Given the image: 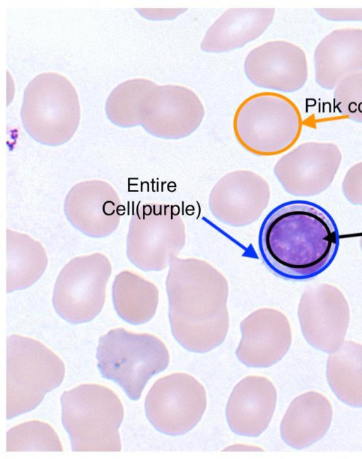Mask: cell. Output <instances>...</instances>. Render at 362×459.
Wrapping results in <instances>:
<instances>
[{"label":"cell","instance_id":"1","mask_svg":"<svg viewBox=\"0 0 362 459\" xmlns=\"http://www.w3.org/2000/svg\"><path fill=\"white\" fill-rule=\"evenodd\" d=\"M173 336L187 351L206 353L221 345L229 327L228 283L206 261L176 257L166 278Z\"/></svg>","mask_w":362,"mask_h":459},{"label":"cell","instance_id":"2","mask_svg":"<svg viewBox=\"0 0 362 459\" xmlns=\"http://www.w3.org/2000/svg\"><path fill=\"white\" fill-rule=\"evenodd\" d=\"M259 246L267 266L293 280L314 277L329 266L339 246L337 225L322 207L304 200L274 209L260 230Z\"/></svg>","mask_w":362,"mask_h":459},{"label":"cell","instance_id":"3","mask_svg":"<svg viewBox=\"0 0 362 459\" xmlns=\"http://www.w3.org/2000/svg\"><path fill=\"white\" fill-rule=\"evenodd\" d=\"M62 421L71 450L120 451L118 431L124 409L117 395L105 386L82 384L61 396Z\"/></svg>","mask_w":362,"mask_h":459},{"label":"cell","instance_id":"4","mask_svg":"<svg viewBox=\"0 0 362 459\" xmlns=\"http://www.w3.org/2000/svg\"><path fill=\"white\" fill-rule=\"evenodd\" d=\"M235 137L250 153L275 156L298 141L303 119L297 106L288 97L269 91L256 93L237 108L233 120Z\"/></svg>","mask_w":362,"mask_h":459},{"label":"cell","instance_id":"5","mask_svg":"<svg viewBox=\"0 0 362 459\" xmlns=\"http://www.w3.org/2000/svg\"><path fill=\"white\" fill-rule=\"evenodd\" d=\"M65 366L40 341L18 334L6 339V419L32 411L63 381Z\"/></svg>","mask_w":362,"mask_h":459},{"label":"cell","instance_id":"6","mask_svg":"<svg viewBox=\"0 0 362 459\" xmlns=\"http://www.w3.org/2000/svg\"><path fill=\"white\" fill-rule=\"evenodd\" d=\"M96 358L102 376L119 385L132 400L139 399L149 379L164 370L170 359L159 338L122 327L100 337Z\"/></svg>","mask_w":362,"mask_h":459},{"label":"cell","instance_id":"7","mask_svg":"<svg viewBox=\"0 0 362 459\" xmlns=\"http://www.w3.org/2000/svg\"><path fill=\"white\" fill-rule=\"evenodd\" d=\"M80 104L74 86L55 72L42 73L28 84L21 110L22 124L35 141L47 146L68 142L80 121Z\"/></svg>","mask_w":362,"mask_h":459},{"label":"cell","instance_id":"8","mask_svg":"<svg viewBox=\"0 0 362 459\" xmlns=\"http://www.w3.org/2000/svg\"><path fill=\"white\" fill-rule=\"evenodd\" d=\"M186 242L182 215L171 205L139 204L127 236V256L144 271H160L177 257Z\"/></svg>","mask_w":362,"mask_h":459},{"label":"cell","instance_id":"9","mask_svg":"<svg viewBox=\"0 0 362 459\" xmlns=\"http://www.w3.org/2000/svg\"><path fill=\"white\" fill-rule=\"evenodd\" d=\"M111 273L112 264L102 253L71 259L54 283L52 304L55 312L73 324L93 320L103 307Z\"/></svg>","mask_w":362,"mask_h":459},{"label":"cell","instance_id":"10","mask_svg":"<svg viewBox=\"0 0 362 459\" xmlns=\"http://www.w3.org/2000/svg\"><path fill=\"white\" fill-rule=\"evenodd\" d=\"M206 407L204 387L192 376L175 373L158 379L145 400L146 416L158 431L184 434L200 421Z\"/></svg>","mask_w":362,"mask_h":459},{"label":"cell","instance_id":"11","mask_svg":"<svg viewBox=\"0 0 362 459\" xmlns=\"http://www.w3.org/2000/svg\"><path fill=\"white\" fill-rule=\"evenodd\" d=\"M341 159V150L334 142H305L281 157L274 173L286 193L312 197L331 186Z\"/></svg>","mask_w":362,"mask_h":459},{"label":"cell","instance_id":"12","mask_svg":"<svg viewBox=\"0 0 362 459\" xmlns=\"http://www.w3.org/2000/svg\"><path fill=\"white\" fill-rule=\"evenodd\" d=\"M298 315L305 339L315 348L330 353L344 342L350 310L345 296L335 285L320 283L306 288Z\"/></svg>","mask_w":362,"mask_h":459},{"label":"cell","instance_id":"13","mask_svg":"<svg viewBox=\"0 0 362 459\" xmlns=\"http://www.w3.org/2000/svg\"><path fill=\"white\" fill-rule=\"evenodd\" d=\"M204 115V107L192 90L156 84L143 103L141 125L154 137L180 140L196 131Z\"/></svg>","mask_w":362,"mask_h":459},{"label":"cell","instance_id":"14","mask_svg":"<svg viewBox=\"0 0 362 459\" xmlns=\"http://www.w3.org/2000/svg\"><path fill=\"white\" fill-rule=\"evenodd\" d=\"M270 186L260 174L247 169L230 171L214 185L208 205L219 222L234 227L249 225L269 203Z\"/></svg>","mask_w":362,"mask_h":459},{"label":"cell","instance_id":"15","mask_svg":"<svg viewBox=\"0 0 362 459\" xmlns=\"http://www.w3.org/2000/svg\"><path fill=\"white\" fill-rule=\"evenodd\" d=\"M244 72L256 86L284 93L300 90L308 77L305 52L285 40L267 42L250 50L244 62Z\"/></svg>","mask_w":362,"mask_h":459},{"label":"cell","instance_id":"16","mask_svg":"<svg viewBox=\"0 0 362 459\" xmlns=\"http://www.w3.org/2000/svg\"><path fill=\"white\" fill-rule=\"evenodd\" d=\"M122 204L116 190L103 180L75 184L66 196L64 211L70 224L83 234L103 238L118 227Z\"/></svg>","mask_w":362,"mask_h":459},{"label":"cell","instance_id":"17","mask_svg":"<svg viewBox=\"0 0 362 459\" xmlns=\"http://www.w3.org/2000/svg\"><path fill=\"white\" fill-rule=\"evenodd\" d=\"M241 340L235 353L248 367L266 368L280 361L288 351L292 336L286 315L272 308L255 310L240 323Z\"/></svg>","mask_w":362,"mask_h":459},{"label":"cell","instance_id":"18","mask_svg":"<svg viewBox=\"0 0 362 459\" xmlns=\"http://www.w3.org/2000/svg\"><path fill=\"white\" fill-rule=\"evenodd\" d=\"M276 402V391L264 377L248 376L239 382L229 397L226 415L236 434L257 437L268 426Z\"/></svg>","mask_w":362,"mask_h":459},{"label":"cell","instance_id":"19","mask_svg":"<svg viewBox=\"0 0 362 459\" xmlns=\"http://www.w3.org/2000/svg\"><path fill=\"white\" fill-rule=\"evenodd\" d=\"M313 64L316 84L327 90L334 89L349 75L362 72V28L330 32L316 46Z\"/></svg>","mask_w":362,"mask_h":459},{"label":"cell","instance_id":"20","mask_svg":"<svg viewBox=\"0 0 362 459\" xmlns=\"http://www.w3.org/2000/svg\"><path fill=\"white\" fill-rule=\"evenodd\" d=\"M274 13V8H229L208 28L200 48L209 53L241 48L264 33Z\"/></svg>","mask_w":362,"mask_h":459},{"label":"cell","instance_id":"21","mask_svg":"<svg viewBox=\"0 0 362 459\" xmlns=\"http://www.w3.org/2000/svg\"><path fill=\"white\" fill-rule=\"evenodd\" d=\"M332 419V407L322 395L310 391L296 397L281 424L284 441L296 449L306 448L322 438Z\"/></svg>","mask_w":362,"mask_h":459},{"label":"cell","instance_id":"22","mask_svg":"<svg viewBox=\"0 0 362 459\" xmlns=\"http://www.w3.org/2000/svg\"><path fill=\"white\" fill-rule=\"evenodd\" d=\"M48 259L41 243L27 234L6 230V293L35 284L45 271Z\"/></svg>","mask_w":362,"mask_h":459},{"label":"cell","instance_id":"23","mask_svg":"<svg viewBox=\"0 0 362 459\" xmlns=\"http://www.w3.org/2000/svg\"><path fill=\"white\" fill-rule=\"evenodd\" d=\"M158 289L136 272L124 270L115 278L112 302L119 317L126 322L139 325L151 320L158 304Z\"/></svg>","mask_w":362,"mask_h":459},{"label":"cell","instance_id":"24","mask_svg":"<svg viewBox=\"0 0 362 459\" xmlns=\"http://www.w3.org/2000/svg\"><path fill=\"white\" fill-rule=\"evenodd\" d=\"M327 378L335 395L344 403L362 407V344L346 341L330 353Z\"/></svg>","mask_w":362,"mask_h":459},{"label":"cell","instance_id":"25","mask_svg":"<svg viewBox=\"0 0 362 459\" xmlns=\"http://www.w3.org/2000/svg\"><path fill=\"white\" fill-rule=\"evenodd\" d=\"M156 84L146 79L127 80L115 87L105 103L108 119L122 128L141 125L143 103Z\"/></svg>","mask_w":362,"mask_h":459},{"label":"cell","instance_id":"26","mask_svg":"<svg viewBox=\"0 0 362 459\" xmlns=\"http://www.w3.org/2000/svg\"><path fill=\"white\" fill-rule=\"evenodd\" d=\"M54 429L48 424L30 421L10 429L6 434V451H62Z\"/></svg>","mask_w":362,"mask_h":459},{"label":"cell","instance_id":"27","mask_svg":"<svg viewBox=\"0 0 362 459\" xmlns=\"http://www.w3.org/2000/svg\"><path fill=\"white\" fill-rule=\"evenodd\" d=\"M333 103L344 117L362 123V72L342 79L334 91Z\"/></svg>","mask_w":362,"mask_h":459},{"label":"cell","instance_id":"28","mask_svg":"<svg viewBox=\"0 0 362 459\" xmlns=\"http://www.w3.org/2000/svg\"><path fill=\"white\" fill-rule=\"evenodd\" d=\"M341 190L350 203L362 206V162L354 164L347 170L341 183Z\"/></svg>","mask_w":362,"mask_h":459},{"label":"cell","instance_id":"29","mask_svg":"<svg viewBox=\"0 0 362 459\" xmlns=\"http://www.w3.org/2000/svg\"><path fill=\"white\" fill-rule=\"evenodd\" d=\"M315 11L330 21L362 22V8H315Z\"/></svg>","mask_w":362,"mask_h":459},{"label":"cell","instance_id":"30","mask_svg":"<svg viewBox=\"0 0 362 459\" xmlns=\"http://www.w3.org/2000/svg\"><path fill=\"white\" fill-rule=\"evenodd\" d=\"M187 11V8H162L144 10L145 17L154 21L173 20Z\"/></svg>","mask_w":362,"mask_h":459},{"label":"cell","instance_id":"31","mask_svg":"<svg viewBox=\"0 0 362 459\" xmlns=\"http://www.w3.org/2000/svg\"><path fill=\"white\" fill-rule=\"evenodd\" d=\"M359 245H360L361 250L362 251V231H361V235L360 239H359Z\"/></svg>","mask_w":362,"mask_h":459}]
</instances>
